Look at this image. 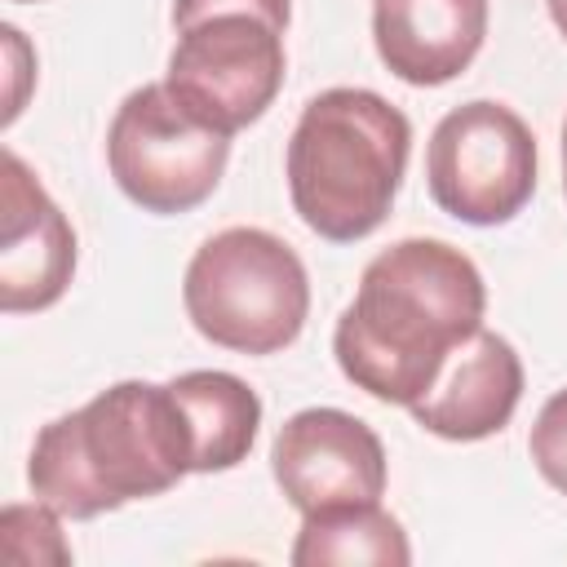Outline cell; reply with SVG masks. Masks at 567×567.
I'll return each instance as SVG.
<instances>
[{"instance_id": "1", "label": "cell", "mask_w": 567, "mask_h": 567, "mask_svg": "<svg viewBox=\"0 0 567 567\" xmlns=\"http://www.w3.org/2000/svg\"><path fill=\"white\" fill-rule=\"evenodd\" d=\"M487 288L478 266L447 239H399L381 248L332 328V354L363 394L412 408L443 359L483 328Z\"/></svg>"}, {"instance_id": "2", "label": "cell", "mask_w": 567, "mask_h": 567, "mask_svg": "<svg viewBox=\"0 0 567 567\" xmlns=\"http://www.w3.org/2000/svg\"><path fill=\"white\" fill-rule=\"evenodd\" d=\"M190 470V430L168 385L115 381L84 408L53 416L27 461L35 501L62 518H97L164 496Z\"/></svg>"}, {"instance_id": "3", "label": "cell", "mask_w": 567, "mask_h": 567, "mask_svg": "<svg viewBox=\"0 0 567 567\" xmlns=\"http://www.w3.org/2000/svg\"><path fill=\"white\" fill-rule=\"evenodd\" d=\"M412 151L408 115L372 89L315 93L288 137L284 177L297 217L328 244L372 235L403 186Z\"/></svg>"}, {"instance_id": "4", "label": "cell", "mask_w": 567, "mask_h": 567, "mask_svg": "<svg viewBox=\"0 0 567 567\" xmlns=\"http://www.w3.org/2000/svg\"><path fill=\"white\" fill-rule=\"evenodd\" d=\"M195 332L235 354H279L310 315V279L292 244L261 226L208 235L182 279Z\"/></svg>"}, {"instance_id": "5", "label": "cell", "mask_w": 567, "mask_h": 567, "mask_svg": "<svg viewBox=\"0 0 567 567\" xmlns=\"http://www.w3.org/2000/svg\"><path fill=\"white\" fill-rule=\"evenodd\" d=\"M230 159V133L199 120L164 80L133 89L106 128V168L115 186L155 217L199 208Z\"/></svg>"}, {"instance_id": "6", "label": "cell", "mask_w": 567, "mask_h": 567, "mask_svg": "<svg viewBox=\"0 0 567 567\" xmlns=\"http://www.w3.org/2000/svg\"><path fill=\"white\" fill-rule=\"evenodd\" d=\"M430 199L465 226H505L536 190V137L492 97L452 106L425 146Z\"/></svg>"}, {"instance_id": "7", "label": "cell", "mask_w": 567, "mask_h": 567, "mask_svg": "<svg viewBox=\"0 0 567 567\" xmlns=\"http://www.w3.org/2000/svg\"><path fill=\"white\" fill-rule=\"evenodd\" d=\"M284 31L266 13L226 9L177 27L164 84L213 128L257 124L284 89Z\"/></svg>"}, {"instance_id": "8", "label": "cell", "mask_w": 567, "mask_h": 567, "mask_svg": "<svg viewBox=\"0 0 567 567\" xmlns=\"http://www.w3.org/2000/svg\"><path fill=\"white\" fill-rule=\"evenodd\" d=\"M270 474L297 514L381 501L385 447L368 421L341 408L292 412L270 443Z\"/></svg>"}, {"instance_id": "9", "label": "cell", "mask_w": 567, "mask_h": 567, "mask_svg": "<svg viewBox=\"0 0 567 567\" xmlns=\"http://www.w3.org/2000/svg\"><path fill=\"white\" fill-rule=\"evenodd\" d=\"M0 173V310H49L75 275V230L18 151H4Z\"/></svg>"}, {"instance_id": "10", "label": "cell", "mask_w": 567, "mask_h": 567, "mask_svg": "<svg viewBox=\"0 0 567 567\" xmlns=\"http://www.w3.org/2000/svg\"><path fill=\"white\" fill-rule=\"evenodd\" d=\"M523 399V359L501 337L478 328L439 368L434 385L408 408L412 421L447 443H478L509 425Z\"/></svg>"}, {"instance_id": "11", "label": "cell", "mask_w": 567, "mask_h": 567, "mask_svg": "<svg viewBox=\"0 0 567 567\" xmlns=\"http://www.w3.org/2000/svg\"><path fill=\"white\" fill-rule=\"evenodd\" d=\"M372 40L390 75L439 89L478 58L487 40V0H377Z\"/></svg>"}, {"instance_id": "12", "label": "cell", "mask_w": 567, "mask_h": 567, "mask_svg": "<svg viewBox=\"0 0 567 567\" xmlns=\"http://www.w3.org/2000/svg\"><path fill=\"white\" fill-rule=\"evenodd\" d=\"M186 430H190V470L221 474L248 461L257 430H261V399L257 390L221 368H195L168 381Z\"/></svg>"}, {"instance_id": "13", "label": "cell", "mask_w": 567, "mask_h": 567, "mask_svg": "<svg viewBox=\"0 0 567 567\" xmlns=\"http://www.w3.org/2000/svg\"><path fill=\"white\" fill-rule=\"evenodd\" d=\"M292 563L297 567H403L412 563V545L403 523L381 509V501H359V505H332L301 514V532L292 540Z\"/></svg>"}, {"instance_id": "14", "label": "cell", "mask_w": 567, "mask_h": 567, "mask_svg": "<svg viewBox=\"0 0 567 567\" xmlns=\"http://www.w3.org/2000/svg\"><path fill=\"white\" fill-rule=\"evenodd\" d=\"M527 452H532V465L540 470V478L567 496V390H554L540 403Z\"/></svg>"}, {"instance_id": "15", "label": "cell", "mask_w": 567, "mask_h": 567, "mask_svg": "<svg viewBox=\"0 0 567 567\" xmlns=\"http://www.w3.org/2000/svg\"><path fill=\"white\" fill-rule=\"evenodd\" d=\"M226 9H248V13H266L279 27H288L292 18V0H173V27H186L204 13H226Z\"/></svg>"}, {"instance_id": "16", "label": "cell", "mask_w": 567, "mask_h": 567, "mask_svg": "<svg viewBox=\"0 0 567 567\" xmlns=\"http://www.w3.org/2000/svg\"><path fill=\"white\" fill-rule=\"evenodd\" d=\"M545 9H549V18H554V27H558V35L567 40V0H545Z\"/></svg>"}, {"instance_id": "17", "label": "cell", "mask_w": 567, "mask_h": 567, "mask_svg": "<svg viewBox=\"0 0 567 567\" xmlns=\"http://www.w3.org/2000/svg\"><path fill=\"white\" fill-rule=\"evenodd\" d=\"M563 195H567V120H563Z\"/></svg>"}, {"instance_id": "18", "label": "cell", "mask_w": 567, "mask_h": 567, "mask_svg": "<svg viewBox=\"0 0 567 567\" xmlns=\"http://www.w3.org/2000/svg\"><path fill=\"white\" fill-rule=\"evenodd\" d=\"M18 4H31V0H18Z\"/></svg>"}]
</instances>
